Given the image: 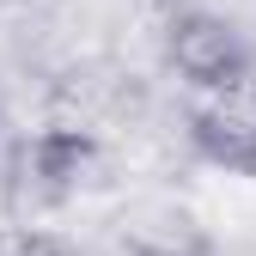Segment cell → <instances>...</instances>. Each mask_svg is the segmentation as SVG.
Wrapping results in <instances>:
<instances>
[{"mask_svg": "<svg viewBox=\"0 0 256 256\" xmlns=\"http://www.w3.org/2000/svg\"><path fill=\"white\" fill-rule=\"evenodd\" d=\"M152 6H171V0H152Z\"/></svg>", "mask_w": 256, "mask_h": 256, "instance_id": "8992f818", "label": "cell"}, {"mask_svg": "<svg viewBox=\"0 0 256 256\" xmlns=\"http://www.w3.org/2000/svg\"><path fill=\"white\" fill-rule=\"evenodd\" d=\"M165 55L171 68L196 86V92H226V86H244L250 61H244V43L226 18L214 12H171L165 24Z\"/></svg>", "mask_w": 256, "mask_h": 256, "instance_id": "6da1fadb", "label": "cell"}, {"mask_svg": "<svg viewBox=\"0 0 256 256\" xmlns=\"http://www.w3.org/2000/svg\"><path fill=\"white\" fill-rule=\"evenodd\" d=\"M189 140L208 165H226L256 177V80L208 92V104L189 116Z\"/></svg>", "mask_w": 256, "mask_h": 256, "instance_id": "7a4b0ae2", "label": "cell"}, {"mask_svg": "<svg viewBox=\"0 0 256 256\" xmlns=\"http://www.w3.org/2000/svg\"><path fill=\"white\" fill-rule=\"evenodd\" d=\"M92 165H98V140L92 134H80V128H43L37 140H24L18 146V189L30 202H43V208H55V202H68L74 189L92 177Z\"/></svg>", "mask_w": 256, "mask_h": 256, "instance_id": "3957f363", "label": "cell"}, {"mask_svg": "<svg viewBox=\"0 0 256 256\" xmlns=\"http://www.w3.org/2000/svg\"><path fill=\"white\" fill-rule=\"evenodd\" d=\"M134 256H183V250H158V244H140Z\"/></svg>", "mask_w": 256, "mask_h": 256, "instance_id": "5b68a950", "label": "cell"}, {"mask_svg": "<svg viewBox=\"0 0 256 256\" xmlns=\"http://www.w3.org/2000/svg\"><path fill=\"white\" fill-rule=\"evenodd\" d=\"M6 256H68V250H61L55 238H43V232H24V238L6 250Z\"/></svg>", "mask_w": 256, "mask_h": 256, "instance_id": "277c9868", "label": "cell"}]
</instances>
